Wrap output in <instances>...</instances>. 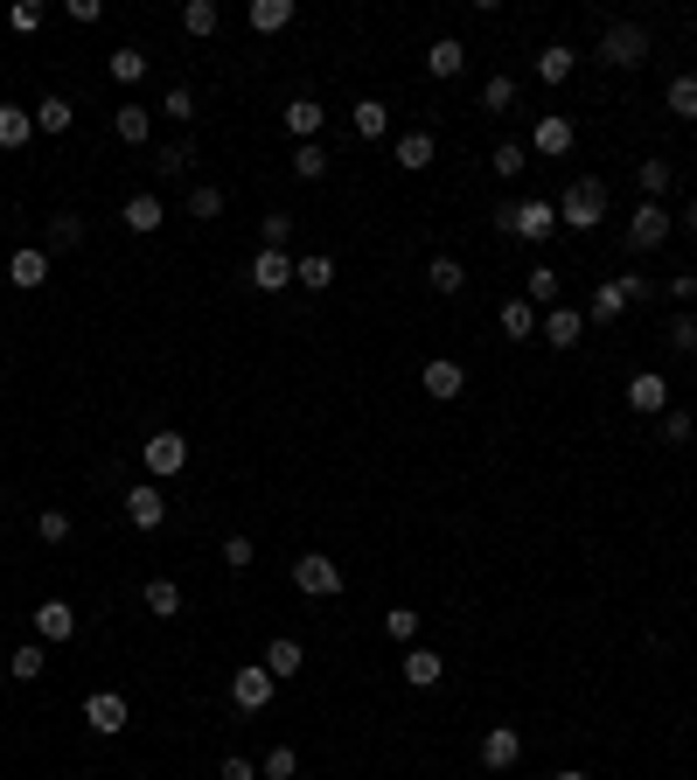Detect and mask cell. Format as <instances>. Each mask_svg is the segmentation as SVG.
<instances>
[{"label":"cell","mask_w":697,"mask_h":780,"mask_svg":"<svg viewBox=\"0 0 697 780\" xmlns=\"http://www.w3.org/2000/svg\"><path fill=\"white\" fill-rule=\"evenodd\" d=\"M600 223H607V182H600V175H579V182L558 196V231H600Z\"/></svg>","instance_id":"6da1fadb"},{"label":"cell","mask_w":697,"mask_h":780,"mask_svg":"<svg viewBox=\"0 0 697 780\" xmlns=\"http://www.w3.org/2000/svg\"><path fill=\"white\" fill-rule=\"evenodd\" d=\"M496 231H510L523 244H544L558 231V202H544V196H523V202H502L496 209Z\"/></svg>","instance_id":"7a4b0ae2"},{"label":"cell","mask_w":697,"mask_h":780,"mask_svg":"<svg viewBox=\"0 0 697 780\" xmlns=\"http://www.w3.org/2000/svg\"><path fill=\"white\" fill-rule=\"evenodd\" d=\"M293 593L335 599V593H342V564H335L328 550H300V558H293Z\"/></svg>","instance_id":"3957f363"},{"label":"cell","mask_w":697,"mask_h":780,"mask_svg":"<svg viewBox=\"0 0 697 780\" xmlns=\"http://www.w3.org/2000/svg\"><path fill=\"white\" fill-rule=\"evenodd\" d=\"M600 63L642 70V63H649V28H642V22H614L607 35H600Z\"/></svg>","instance_id":"277c9868"},{"label":"cell","mask_w":697,"mask_h":780,"mask_svg":"<svg viewBox=\"0 0 697 780\" xmlns=\"http://www.w3.org/2000/svg\"><path fill=\"white\" fill-rule=\"evenodd\" d=\"M140 461H147V474H154V481H175V474L188 467V440H182L175 426H161L154 440L140 446Z\"/></svg>","instance_id":"5b68a950"},{"label":"cell","mask_w":697,"mask_h":780,"mask_svg":"<svg viewBox=\"0 0 697 780\" xmlns=\"http://www.w3.org/2000/svg\"><path fill=\"white\" fill-rule=\"evenodd\" d=\"M676 231V217L663 202H635V217H628V252H655V244H670Z\"/></svg>","instance_id":"8992f818"},{"label":"cell","mask_w":697,"mask_h":780,"mask_svg":"<svg viewBox=\"0 0 697 780\" xmlns=\"http://www.w3.org/2000/svg\"><path fill=\"white\" fill-rule=\"evenodd\" d=\"M272 690H279V676L266 670V662H252V670H237V676H231V703H237L244 718H258V711H266Z\"/></svg>","instance_id":"52a82bcc"},{"label":"cell","mask_w":697,"mask_h":780,"mask_svg":"<svg viewBox=\"0 0 697 780\" xmlns=\"http://www.w3.org/2000/svg\"><path fill=\"white\" fill-rule=\"evenodd\" d=\"M628 411L663 418V411H670V376H663V370H635V376H628Z\"/></svg>","instance_id":"ba28073f"},{"label":"cell","mask_w":697,"mask_h":780,"mask_svg":"<svg viewBox=\"0 0 697 780\" xmlns=\"http://www.w3.org/2000/svg\"><path fill=\"white\" fill-rule=\"evenodd\" d=\"M419 391H426V397H440V405H454V397L467 391V370L454 363V356H432V363L419 370Z\"/></svg>","instance_id":"9c48e42d"},{"label":"cell","mask_w":697,"mask_h":780,"mask_svg":"<svg viewBox=\"0 0 697 780\" xmlns=\"http://www.w3.org/2000/svg\"><path fill=\"white\" fill-rule=\"evenodd\" d=\"M84 725L98 732V738H119L126 732V697L119 690H91L84 697Z\"/></svg>","instance_id":"30bf717a"},{"label":"cell","mask_w":697,"mask_h":780,"mask_svg":"<svg viewBox=\"0 0 697 780\" xmlns=\"http://www.w3.org/2000/svg\"><path fill=\"white\" fill-rule=\"evenodd\" d=\"M516 759H523V732H516V725H488V732H481V767H488V773H510Z\"/></svg>","instance_id":"8fae6325"},{"label":"cell","mask_w":697,"mask_h":780,"mask_svg":"<svg viewBox=\"0 0 697 780\" xmlns=\"http://www.w3.org/2000/svg\"><path fill=\"white\" fill-rule=\"evenodd\" d=\"M126 523H133V529H161L167 523V494L154 481H133V488H126Z\"/></svg>","instance_id":"7c38bea8"},{"label":"cell","mask_w":697,"mask_h":780,"mask_svg":"<svg viewBox=\"0 0 697 780\" xmlns=\"http://www.w3.org/2000/svg\"><path fill=\"white\" fill-rule=\"evenodd\" d=\"M244 279H252L258 293H287L293 287V252H266V244H258V258H252V272H244Z\"/></svg>","instance_id":"4fadbf2b"},{"label":"cell","mask_w":697,"mask_h":780,"mask_svg":"<svg viewBox=\"0 0 697 780\" xmlns=\"http://www.w3.org/2000/svg\"><path fill=\"white\" fill-rule=\"evenodd\" d=\"M537 335L551 341V349H579V335H586V314H579V307H565V300H558V307H544Z\"/></svg>","instance_id":"5bb4252c"},{"label":"cell","mask_w":697,"mask_h":780,"mask_svg":"<svg viewBox=\"0 0 697 780\" xmlns=\"http://www.w3.org/2000/svg\"><path fill=\"white\" fill-rule=\"evenodd\" d=\"M70 635H78L70 599H43V606H35V641H43V649H49V641H70Z\"/></svg>","instance_id":"9a60e30c"},{"label":"cell","mask_w":697,"mask_h":780,"mask_svg":"<svg viewBox=\"0 0 697 780\" xmlns=\"http://www.w3.org/2000/svg\"><path fill=\"white\" fill-rule=\"evenodd\" d=\"M8 279H14V287H22V293L49 287V252H43V244H22V252L8 258Z\"/></svg>","instance_id":"2e32d148"},{"label":"cell","mask_w":697,"mask_h":780,"mask_svg":"<svg viewBox=\"0 0 697 780\" xmlns=\"http://www.w3.org/2000/svg\"><path fill=\"white\" fill-rule=\"evenodd\" d=\"M119 223H126V231H133V237H154L161 223H167V202H161V196H126Z\"/></svg>","instance_id":"e0dca14e"},{"label":"cell","mask_w":697,"mask_h":780,"mask_svg":"<svg viewBox=\"0 0 697 780\" xmlns=\"http://www.w3.org/2000/svg\"><path fill=\"white\" fill-rule=\"evenodd\" d=\"M531 154H572V119H565V112H544L537 119V132H531Z\"/></svg>","instance_id":"ac0fdd59"},{"label":"cell","mask_w":697,"mask_h":780,"mask_svg":"<svg viewBox=\"0 0 697 780\" xmlns=\"http://www.w3.org/2000/svg\"><path fill=\"white\" fill-rule=\"evenodd\" d=\"M279 119H287V132H293V147H307L314 132L328 126V112L314 105V98H287V112H279Z\"/></svg>","instance_id":"d6986e66"},{"label":"cell","mask_w":697,"mask_h":780,"mask_svg":"<svg viewBox=\"0 0 697 780\" xmlns=\"http://www.w3.org/2000/svg\"><path fill=\"white\" fill-rule=\"evenodd\" d=\"M112 132H119V140H126V147H147V140H154V112H147V105H133V98H126L119 112H112Z\"/></svg>","instance_id":"ffe728a7"},{"label":"cell","mask_w":697,"mask_h":780,"mask_svg":"<svg viewBox=\"0 0 697 780\" xmlns=\"http://www.w3.org/2000/svg\"><path fill=\"white\" fill-rule=\"evenodd\" d=\"M293 287H300V293H328V287H335V258H328V252L293 258Z\"/></svg>","instance_id":"44dd1931"},{"label":"cell","mask_w":697,"mask_h":780,"mask_svg":"<svg viewBox=\"0 0 697 780\" xmlns=\"http://www.w3.org/2000/svg\"><path fill=\"white\" fill-rule=\"evenodd\" d=\"M349 126H356V140H384V132H391V105L384 98H356Z\"/></svg>","instance_id":"7402d4cb"},{"label":"cell","mask_w":697,"mask_h":780,"mask_svg":"<svg viewBox=\"0 0 697 780\" xmlns=\"http://www.w3.org/2000/svg\"><path fill=\"white\" fill-rule=\"evenodd\" d=\"M432 154H440V140H432L426 126L398 132V167H405V175H419V167H432Z\"/></svg>","instance_id":"603a6c76"},{"label":"cell","mask_w":697,"mask_h":780,"mask_svg":"<svg viewBox=\"0 0 697 780\" xmlns=\"http://www.w3.org/2000/svg\"><path fill=\"white\" fill-rule=\"evenodd\" d=\"M628 307H635V300H628V287H620V279H600V287H593V300H586V321H620Z\"/></svg>","instance_id":"cb8c5ba5"},{"label":"cell","mask_w":697,"mask_h":780,"mask_svg":"<svg viewBox=\"0 0 697 780\" xmlns=\"http://www.w3.org/2000/svg\"><path fill=\"white\" fill-rule=\"evenodd\" d=\"M440 676H446V655L440 649H405V683H411V690H432Z\"/></svg>","instance_id":"d4e9b609"},{"label":"cell","mask_w":697,"mask_h":780,"mask_svg":"<svg viewBox=\"0 0 697 780\" xmlns=\"http://www.w3.org/2000/svg\"><path fill=\"white\" fill-rule=\"evenodd\" d=\"M461 70H467V49L454 43V35H440V43L426 49V78H440V84H446V78H461Z\"/></svg>","instance_id":"484cf974"},{"label":"cell","mask_w":697,"mask_h":780,"mask_svg":"<svg viewBox=\"0 0 697 780\" xmlns=\"http://www.w3.org/2000/svg\"><path fill=\"white\" fill-rule=\"evenodd\" d=\"M105 78H112V84H126V91H133V84L147 78V49H133V43H119V49H112V56H105Z\"/></svg>","instance_id":"4316f807"},{"label":"cell","mask_w":697,"mask_h":780,"mask_svg":"<svg viewBox=\"0 0 697 780\" xmlns=\"http://www.w3.org/2000/svg\"><path fill=\"white\" fill-rule=\"evenodd\" d=\"M558 293H565V279L551 272V265H531V272H523V300H531L537 314H544V307H558Z\"/></svg>","instance_id":"83f0119b"},{"label":"cell","mask_w":697,"mask_h":780,"mask_svg":"<svg viewBox=\"0 0 697 780\" xmlns=\"http://www.w3.org/2000/svg\"><path fill=\"white\" fill-rule=\"evenodd\" d=\"M266 670H272L279 683H287V676H300V670H307V649H300L293 635H279V641H266Z\"/></svg>","instance_id":"f1b7e54d"},{"label":"cell","mask_w":697,"mask_h":780,"mask_svg":"<svg viewBox=\"0 0 697 780\" xmlns=\"http://www.w3.org/2000/svg\"><path fill=\"white\" fill-rule=\"evenodd\" d=\"M496 321H502V335H516V341H531V335H537V321H544V314H537V307H531V300H523V293H510V300H502V314H496Z\"/></svg>","instance_id":"f546056e"},{"label":"cell","mask_w":697,"mask_h":780,"mask_svg":"<svg viewBox=\"0 0 697 780\" xmlns=\"http://www.w3.org/2000/svg\"><path fill=\"white\" fill-rule=\"evenodd\" d=\"M28 140H35V112H22V105H0V147H8V154H22Z\"/></svg>","instance_id":"4dcf8cb0"},{"label":"cell","mask_w":697,"mask_h":780,"mask_svg":"<svg viewBox=\"0 0 697 780\" xmlns=\"http://www.w3.org/2000/svg\"><path fill=\"white\" fill-rule=\"evenodd\" d=\"M572 63H579V56L565 49V43H544V49H537V78H544V84H572Z\"/></svg>","instance_id":"1f68e13d"},{"label":"cell","mask_w":697,"mask_h":780,"mask_svg":"<svg viewBox=\"0 0 697 780\" xmlns=\"http://www.w3.org/2000/svg\"><path fill=\"white\" fill-rule=\"evenodd\" d=\"M140 599H147V614H154V620H175V614H182V585H175V579H147Z\"/></svg>","instance_id":"d6a6232c"},{"label":"cell","mask_w":697,"mask_h":780,"mask_svg":"<svg viewBox=\"0 0 697 780\" xmlns=\"http://www.w3.org/2000/svg\"><path fill=\"white\" fill-rule=\"evenodd\" d=\"M70 126H78V112H70V98H63V91H49V98L35 105V132H70Z\"/></svg>","instance_id":"836d02e7"},{"label":"cell","mask_w":697,"mask_h":780,"mask_svg":"<svg viewBox=\"0 0 697 780\" xmlns=\"http://www.w3.org/2000/svg\"><path fill=\"white\" fill-rule=\"evenodd\" d=\"M182 28H188V35H196V43H210V35L223 28V14H217V0H188V8H182Z\"/></svg>","instance_id":"e575fe53"},{"label":"cell","mask_w":697,"mask_h":780,"mask_svg":"<svg viewBox=\"0 0 697 780\" xmlns=\"http://www.w3.org/2000/svg\"><path fill=\"white\" fill-rule=\"evenodd\" d=\"M78 244H84V217H78V209L49 217V244H43V252H78Z\"/></svg>","instance_id":"d590c367"},{"label":"cell","mask_w":697,"mask_h":780,"mask_svg":"<svg viewBox=\"0 0 697 780\" xmlns=\"http://www.w3.org/2000/svg\"><path fill=\"white\" fill-rule=\"evenodd\" d=\"M426 287H432V293H440V300H454V293L467 287V272H461V258H432V265H426Z\"/></svg>","instance_id":"8d00e7d4"},{"label":"cell","mask_w":697,"mask_h":780,"mask_svg":"<svg viewBox=\"0 0 697 780\" xmlns=\"http://www.w3.org/2000/svg\"><path fill=\"white\" fill-rule=\"evenodd\" d=\"M252 28H258V35L293 28V0H252Z\"/></svg>","instance_id":"74e56055"},{"label":"cell","mask_w":697,"mask_h":780,"mask_svg":"<svg viewBox=\"0 0 697 780\" xmlns=\"http://www.w3.org/2000/svg\"><path fill=\"white\" fill-rule=\"evenodd\" d=\"M635 182H642V202H663L670 188H676V175H670V161H642V167H635Z\"/></svg>","instance_id":"f35d334b"},{"label":"cell","mask_w":697,"mask_h":780,"mask_svg":"<svg viewBox=\"0 0 697 780\" xmlns=\"http://www.w3.org/2000/svg\"><path fill=\"white\" fill-rule=\"evenodd\" d=\"M488 167H496V175H502V182H516V175H523V167H531V147H523V140H502V147H496V154H488Z\"/></svg>","instance_id":"ab89813d"},{"label":"cell","mask_w":697,"mask_h":780,"mask_svg":"<svg viewBox=\"0 0 697 780\" xmlns=\"http://www.w3.org/2000/svg\"><path fill=\"white\" fill-rule=\"evenodd\" d=\"M154 112H161V119H175V126H188V119H196V91H188V84H167Z\"/></svg>","instance_id":"60d3db41"},{"label":"cell","mask_w":697,"mask_h":780,"mask_svg":"<svg viewBox=\"0 0 697 780\" xmlns=\"http://www.w3.org/2000/svg\"><path fill=\"white\" fill-rule=\"evenodd\" d=\"M196 167V140H175V147H154V175H188Z\"/></svg>","instance_id":"b9f144b4"},{"label":"cell","mask_w":697,"mask_h":780,"mask_svg":"<svg viewBox=\"0 0 697 780\" xmlns=\"http://www.w3.org/2000/svg\"><path fill=\"white\" fill-rule=\"evenodd\" d=\"M8 670H14V683H35V676H43V670H49V655H43V641H22V649H14V655H8Z\"/></svg>","instance_id":"7bdbcfd3"},{"label":"cell","mask_w":697,"mask_h":780,"mask_svg":"<svg viewBox=\"0 0 697 780\" xmlns=\"http://www.w3.org/2000/svg\"><path fill=\"white\" fill-rule=\"evenodd\" d=\"M293 175H300V182H322V175H328V147H322V140L293 147Z\"/></svg>","instance_id":"ee69618b"},{"label":"cell","mask_w":697,"mask_h":780,"mask_svg":"<svg viewBox=\"0 0 697 780\" xmlns=\"http://www.w3.org/2000/svg\"><path fill=\"white\" fill-rule=\"evenodd\" d=\"M188 217H196V223H217V217H223V188H217V182L188 188Z\"/></svg>","instance_id":"f6af8a7d"},{"label":"cell","mask_w":697,"mask_h":780,"mask_svg":"<svg viewBox=\"0 0 697 780\" xmlns=\"http://www.w3.org/2000/svg\"><path fill=\"white\" fill-rule=\"evenodd\" d=\"M663 98H670V112H676V119H697V78H690V70H684V78H670V91H663Z\"/></svg>","instance_id":"bcb514c9"},{"label":"cell","mask_w":697,"mask_h":780,"mask_svg":"<svg viewBox=\"0 0 697 780\" xmlns=\"http://www.w3.org/2000/svg\"><path fill=\"white\" fill-rule=\"evenodd\" d=\"M258 237H266V252H287L293 217H287V209H266V217H258Z\"/></svg>","instance_id":"7dc6e473"},{"label":"cell","mask_w":697,"mask_h":780,"mask_svg":"<svg viewBox=\"0 0 697 780\" xmlns=\"http://www.w3.org/2000/svg\"><path fill=\"white\" fill-rule=\"evenodd\" d=\"M384 635L398 641V649H411V641H419V614H411V606H391V614H384Z\"/></svg>","instance_id":"c3c4849f"},{"label":"cell","mask_w":697,"mask_h":780,"mask_svg":"<svg viewBox=\"0 0 697 780\" xmlns=\"http://www.w3.org/2000/svg\"><path fill=\"white\" fill-rule=\"evenodd\" d=\"M258 773H266V780H293L300 773V753L293 746H272L266 759H258Z\"/></svg>","instance_id":"681fc988"},{"label":"cell","mask_w":697,"mask_h":780,"mask_svg":"<svg viewBox=\"0 0 697 780\" xmlns=\"http://www.w3.org/2000/svg\"><path fill=\"white\" fill-rule=\"evenodd\" d=\"M516 105V78H488L481 84V112H510Z\"/></svg>","instance_id":"f907efd6"},{"label":"cell","mask_w":697,"mask_h":780,"mask_svg":"<svg viewBox=\"0 0 697 780\" xmlns=\"http://www.w3.org/2000/svg\"><path fill=\"white\" fill-rule=\"evenodd\" d=\"M670 349H676V356L697 349V314H690V307H676V321H670Z\"/></svg>","instance_id":"816d5d0a"},{"label":"cell","mask_w":697,"mask_h":780,"mask_svg":"<svg viewBox=\"0 0 697 780\" xmlns=\"http://www.w3.org/2000/svg\"><path fill=\"white\" fill-rule=\"evenodd\" d=\"M252 558H258L252 537H223V564H231V572H252Z\"/></svg>","instance_id":"f5cc1de1"},{"label":"cell","mask_w":697,"mask_h":780,"mask_svg":"<svg viewBox=\"0 0 697 780\" xmlns=\"http://www.w3.org/2000/svg\"><path fill=\"white\" fill-rule=\"evenodd\" d=\"M8 28H14V35H35V28H43V8H35V0H14V8H8Z\"/></svg>","instance_id":"db71d44e"},{"label":"cell","mask_w":697,"mask_h":780,"mask_svg":"<svg viewBox=\"0 0 697 780\" xmlns=\"http://www.w3.org/2000/svg\"><path fill=\"white\" fill-rule=\"evenodd\" d=\"M35 537H43V544H63V537H70V516H63V509H43V516H35Z\"/></svg>","instance_id":"11a10c76"},{"label":"cell","mask_w":697,"mask_h":780,"mask_svg":"<svg viewBox=\"0 0 697 780\" xmlns=\"http://www.w3.org/2000/svg\"><path fill=\"white\" fill-rule=\"evenodd\" d=\"M690 432H697L690 411H663V440H670V446H690Z\"/></svg>","instance_id":"9f6ffc18"},{"label":"cell","mask_w":697,"mask_h":780,"mask_svg":"<svg viewBox=\"0 0 697 780\" xmlns=\"http://www.w3.org/2000/svg\"><path fill=\"white\" fill-rule=\"evenodd\" d=\"M663 293L676 300V307H690V300H697V279H690V272H676V279H663Z\"/></svg>","instance_id":"6f0895ef"},{"label":"cell","mask_w":697,"mask_h":780,"mask_svg":"<svg viewBox=\"0 0 697 780\" xmlns=\"http://www.w3.org/2000/svg\"><path fill=\"white\" fill-rule=\"evenodd\" d=\"M223 780H266V773H258L244 753H231V759H223Z\"/></svg>","instance_id":"680465c9"},{"label":"cell","mask_w":697,"mask_h":780,"mask_svg":"<svg viewBox=\"0 0 697 780\" xmlns=\"http://www.w3.org/2000/svg\"><path fill=\"white\" fill-rule=\"evenodd\" d=\"M70 22L91 28V22H105V8H98V0H70Z\"/></svg>","instance_id":"91938a15"},{"label":"cell","mask_w":697,"mask_h":780,"mask_svg":"<svg viewBox=\"0 0 697 780\" xmlns=\"http://www.w3.org/2000/svg\"><path fill=\"white\" fill-rule=\"evenodd\" d=\"M684 231H697V196H690V202H684Z\"/></svg>","instance_id":"94428289"},{"label":"cell","mask_w":697,"mask_h":780,"mask_svg":"<svg viewBox=\"0 0 697 780\" xmlns=\"http://www.w3.org/2000/svg\"><path fill=\"white\" fill-rule=\"evenodd\" d=\"M551 780H593V773H579V767H565V773H551Z\"/></svg>","instance_id":"6125c7cd"}]
</instances>
